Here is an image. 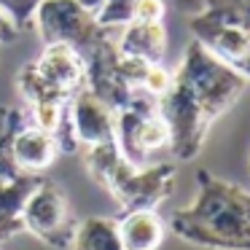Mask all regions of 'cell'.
<instances>
[{"mask_svg": "<svg viewBox=\"0 0 250 250\" xmlns=\"http://www.w3.org/2000/svg\"><path fill=\"white\" fill-rule=\"evenodd\" d=\"M250 83L218 60L199 41H188L169 89L156 100L159 113L169 129V151L180 162H191L202 151L212 124L242 100Z\"/></svg>", "mask_w": 250, "mask_h": 250, "instance_id": "1", "label": "cell"}, {"mask_svg": "<svg viewBox=\"0 0 250 250\" xmlns=\"http://www.w3.org/2000/svg\"><path fill=\"white\" fill-rule=\"evenodd\" d=\"M169 229L196 248L250 250V191L199 169L196 196L172 212Z\"/></svg>", "mask_w": 250, "mask_h": 250, "instance_id": "2", "label": "cell"}, {"mask_svg": "<svg viewBox=\"0 0 250 250\" xmlns=\"http://www.w3.org/2000/svg\"><path fill=\"white\" fill-rule=\"evenodd\" d=\"M86 86V57L67 43H46L33 62L17 73V89L30 121L54 135L62 129L67 100Z\"/></svg>", "mask_w": 250, "mask_h": 250, "instance_id": "3", "label": "cell"}, {"mask_svg": "<svg viewBox=\"0 0 250 250\" xmlns=\"http://www.w3.org/2000/svg\"><path fill=\"white\" fill-rule=\"evenodd\" d=\"M83 164L89 178L108 191L121 212L159 210L172 196L178 180V167L169 162H151L146 167L129 164L116 140L83 148Z\"/></svg>", "mask_w": 250, "mask_h": 250, "instance_id": "4", "label": "cell"}, {"mask_svg": "<svg viewBox=\"0 0 250 250\" xmlns=\"http://www.w3.org/2000/svg\"><path fill=\"white\" fill-rule=\"evenodd\" d=\"M57 156L54 135L35 126L24 105H0V180L41 178Z\"/></svg>", "mask_w": 250, "mask_h": 250, "instance_id": "5", "label": "cell"}, {"mask_svg": "<svg viewBox=\"0 0 250 250\" xmlns=\"http://www.w3.org/2000/svg\"><path fill=\"white\" fill-rule=\"evenodd\" d=\"M113 140L124 159L135 167H146L159 151L169 148V129L153 97L137 92L124 108L116 110Z\"/></svg>", "mask_w": 250, "mask_h": 250, "instance_id": "6", "label": "cell"}, {"mask_svg": "<svg viewBox=\"0 0 250 250\" xmlns=\"http://www.w3.org/2000/svg\"><path fill=\"white\" fill-rule=\"evenodd\" d=\"M19 215H22V231H30L35 239L54 250H70L78 221L73 218L70 202L60 183L41 175L24 196Z\"/></svg>", "mask_w": 250, "mask_h": 250, "instance_id": "7", "label": "cell"}, {"mask_svg": "<svg viewBox=\"0 0 250 250\" xmlns=\"http://www.w3.org/2000/svg\"><path fill=\"white\" fill-rule=\"evenodd\" d=\"M46 43H67L86 54L100 41L110 38L113 33L103 30L94 19V14L78 0H41L30 22Z\"/></svg>", "mask_w": 250, "mask_h": 250, "instance_id": "8", "label": "cell"}, {"mask_svg": "<svg viewBox=\"0 0 250 250\" xmlns=\"http://www.w3.org/2000/svg\"><path fill=\"white\" fill-rule=\"evenodd\" d=\"M116 113L97 100L86 86L78 89L65 108V121L57 132V146L60 153H73L78 148H92L113 140Z\"/></svg>", "mask_w": 250, "mask_h": 250, "instance_id": "9", "label": "cell"}, {"mask_svg": "<svg viewBox=\"0 0 250 250\" xmlns=\"http://www.w3.org/2000/svg\"><path fill=\"white\" fill-rule=\"evenodd\" d=\"M83 57H86V89L97 100H103L113 113L119 108H124L137 94V89L132 86L129 76L124 70V60L116 49L113 35L100 41Z\"/></svg>", "mask_w": 250, "mask_h": 250, "instance_id": "10", "label": "cell"}, {"mask_svg": "<svg viewBox=\"0 0 250 250\" xmlns=\"http://www.w3.org/2000/svg\"><path fill=\"white\" fill-rule=\"evenodd\" d=\"M113 41L124 57H135L143 62H164L169 46L164 22H135V19L126 22Z\"/></svg>", "mask_w": 250, "mask_h": 250, "instance_id": "11", "label": "cell"}, {"mask_svg": "<svg viewBox=\"0 0 250 250\" xmlns=\"http://www.w3.org/2000/svg\"><path fill=\"white\" fill-rule=\"evenodd\" d=\"M116 231L124 250H159L167 237V226L159 210H129L116 221Z\"/></svg>", "mask_w": 250, "mask_h": 250, "instance_id": "12", "label": "cell"}, {"mask_svg": "<svg viewBox=\"0 0 250 250\" xmlns=\"http://www.w3.org/2000/svg\"><path fill=\"white\" fill-rule=\"evenodd\" d=\"M38 178L0 180V242L17 237L22 231V202L30 194Z\"/></svg>", "mask_w": 250, "mask_h": 250, "instance_id": "13", "label": "cell"}, {"mask_svg": "<svg viewBox=\"0 0 250 250\" xmlns=\"http://www.w3.org/2000/svg\"><path fill=\"white\" fill-rule=\"evenodd\" d=\"M70 250H124L116 231V221L105 215H89L78 221Z\"/></svg>", "mask_w": 250, "mask_h": 250, "instance_id": "14", "label": "cell"}, {"mask_svg": "<svg viewBox=\"0 0 250 250\" xmlns=\"http://www.w3.org/2000/svg\"><path fill=\"white\" fill-rule=\"evenodd\" d=\"M132 8H135V0H103L94 11V19L103 30L116 35V30L132 22Z\"/></svg>", "mask_w": 250, "mask_h": 250, "instance_id": "15", "label": "cell"}, {"mask_svg": "<svg viewBox=\"0 0 250 250\" xmlns=\"http://www.w3.org/2000/svg\"><path fill=\"white\" fill-rule=\"evenodd\" d=\"M205 8L218 14V17H223V19H229V22L239 24L250 35V0H207Z\"/></svg>", "mask_w": 250, "mask_h": 250, "instance_id": "16", "label": "cell"}, {"mask_svg": "<svg viewBox=\"0 0 250 250\" xmlns=\"http://www.w3.org/2000/svg\"><path fill=\"white\" fill-rule=\"evenodd\" d=\"M169 81H172V70L164 62H151L140 78V92L153 97V100H159L169 89Z\"/></svg>", "mask_w": 250, "mask_h": 250, "instance_id": "17", "label": "cell"}, {"mask_svg": "<svg viewBox=\"0 0 250 250\" xmlns=\"http://www.w3.org/2000/svg\"><path fill=\"white\" fill-rule=\"evenodd\" d=\"M38 3L41 0H0V8L14 19V24H17L19 30H24L33 22V14H35V8H38Z\"/></svg>", "mask_w": 250, "mask_h": 250, "instance_id": "18", "label": "cell"}, {"mask_svg": "<svg viewBox=\"0 0 250 250\" xmlns=\"http://www.w3.org/2000/svg\"><path fill=\"white\" fill-rule=\"evenodd\" d=\"M164 0H135L132 19L135 22H164Z\"/></svg>", "mask_w": 250, "mask_h": 250, "instance_id": "19", "label": "cell"}, {"mask_svg": "<svg viewBox=\"0 0 250 250\" xmlns=\"http://www.w3.org/2000/svg\"><path fill=\"white\" fill-rule=\"evenodd\" d=\"M22 35V30L14 24V19L8 17L3 8H0V46H8V43H14V41Z\"/></svg>", "mask_w": 250, "mask_h": 250, "instance_id": "20", "label": "cell"}, {"mask_svg": "<svg viewBox=\"0 0 250 250\" xmlns=\"http://www.w3.org/2000/svg\"><path fill=\"white\" fill-rule=\"evenodd\" d=\"M175 3H178V6H183V8H191L194 14H199L202 8L207 6V0H175Z\"/></svg>", "mask_w": 250, "mask_h": 250, "instance_id": "21", "label": "cell"}]
</instances>
